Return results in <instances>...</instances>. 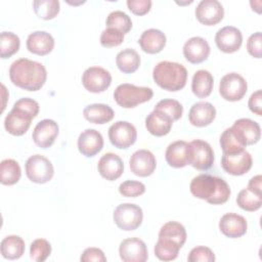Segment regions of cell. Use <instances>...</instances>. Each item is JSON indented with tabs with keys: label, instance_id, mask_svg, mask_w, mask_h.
Here are the masks:
<instances>
[{
	"label": "cell",
	"instance_id": "obj_21",
	"mask_svg": "<svg viewBox=\"0 0 262 262\" xmlns=\"http://www.w3.org/2000/svg\"><path fill=\"white\" fill-rule=\"evenodd\" d=\"M210 54L209 43L202 37L189 38L183 46V55L191 63H201L208 58Z\"/></svg>",
	"mask_w": 262,
	"mask_h": 262
},
{
	"label": "cell",
	"instance_id": "obj_28",
	"mask_svg": "<svg viewBox=\"0 0 262 262\" xmlns=\"http://www.w3.org/2000/svg\"><path fill=\"white\" fill-rule=\"evenodd\" d=\"M214 79L212 74L207 70H199L193 74L191 81V90L199 98L209 96L213 90Z\"/></svg>",
	"mask_w": 262,
	"mask_h": 262
},
{
	"label": "cell",
	"instance_id": "obj_43",
	"mask_svg": "<svg viewBox=\"0 0 262 262\" xmlns=\"http://www.w3.org/2000/svg\"><path fill=\"white\" fill-rule=\"evenodd\" d=\"M123 41L124 34L115 28H106L100 35V44L103 47H115L120 45Z\"/></svg>",
	"mask_w": 262,
	"mask_h": 262
},
{
	"label": "cell",
	"instance_id": "obj_20",
	"mask_svg": "<svg viewBox=\"0 0 262 262\" xmlns=\"http://www.w3.org/2000/svg\"><path fill=\"white\" fill-rule=\"evenodd\" d=\"M247 228L246 218L235 213H226L219 221V229L227 237H241L246 234Z\"/></svg>",
	"mask_w": 262,
	"mask_h": 262
},
{
	"label": "cell",
	"instance_id": "obj_6",
	"mask_svg": "<svg viewBox=\"0 0 262 262\" xmlns=\"http://www.w3.org/2000/svg\"><path fill=\"white\" fill-rule=\"evenodd\" d=\"M28 178L35 183H46L53 177L54 169L51 162L41 155L31 156L25 165Z\"/></svg>",
	"mask_w": 262,
	"mask_h": 262
},
{
	"label": "cell",
	"instance_id": "obj_4",
	"mask_svg": "<svg viewBox=\"0 0 262 262\" xmlns=\"http://www.w3.org/2000/svg\"><path fill=\"white\" fill-rule=\"evenodd\" d=\"M154 91L149 87L135 86L129 83L120 84L114 91L116 102L124 108H132L151 99Z\"/></svg>",
	"mask_w": 262,
	"mask_h": 262
},
{
	"label": "cell",
	"instance_id": "obj_3",
	"mask_svg": "<svg viewBox=\"0 0 262 262\" xmlns=\"http://www.w3.org/2000/svg\"><path fill=\"white\" fill-rule=\"evenodd\" d=\"M152 78L161 88L168 91H178L186 84L187 71L181 63L163 60L154 68Z\"/></svg>",
	"mask_w": 262,
	"mask_h": 262
},
{
	"label": "cell",
	"instance_id": "obj_5",
	"mask_svg": "<svg viewBox=\"0 0 262 262\" xmlns=\"http://www.w3.org/2000/svg\"><path fill=\"white\" fill-rule=\"evenodd\" d=\"M113 218L120 229L130 231L140 226L143 219V213L139 206L131 203H124L115 209Z\"/></svg>",
	"mask_w": 262,
	"mask_h": 262
},
{
	"label": "cell",
	"instance_id": "obj_11",
	"mask_svg": "<svg viewBox=\"0 0 262 262\" xmlns=\"http://www.w3.org/2000/svg\"><path fill=\"white\" fill-rule=\"evenodd\" d=\"M230 128L243 146L257 143L261 137L259 124L248 118L236 120Z\"/></svg>",
	"mask_w": 262,
	"mask_h": 262
},
{
	"label": "cell",
	"instance_id": "obj_17",
	"mask_svg": "<svg viewBox=\"0 0 262 262\" xmlns=\"http://www.w3.org/2000/svg\"><path fill=\"white\" fill-rule=\"evenodd\" d=\"M131 172L140 177H147L154 173L157 161L154 154L148 149L136 150L129 160Z\"/></svg>",
	"mask_w": 262,
	"mask_h": 262
},
{
	"label": "cell",
	"instance_id": "obj_48",
	"mask_svg": "<svg viewBox=\"0 0 262 262\" xmlns=\"http://www.w3.org/2000/svg\"><path fill=\"white\" fill-rule=\"evenodd\" d=\"M15 106H18V107H21L24 110H26L27 112H29L34 118L38 115L39 113V103L32 99V98H29V97H24V98H20L18 99L17 101L14 102Z\"/></svg>",
	"mask_w": 262,
	"mask_h": 262
},
{
	"label": "cell",
	"instance_id": "obj_7",
	"mask_svg": "<svg viewBox=\"0 0 262 262\" xmlns=\"http://www.w3.org/2000/svg\"><path fill=\"white\" fill-rule=\"evenodd\" d=\"M248 90V84L243 76L232 72L224 75L219 84L220 95L228 101L241 100Z\"/></svg>",
	"mask_w": 262,
	"mask_h": 262
},
{
	"label": "cell",
	"instance_id": "obj_29",
	"mask_svg": "<svg viewBox=\"0 0 262 262\" xmlns=\"http://www.w3.org/2000/svg\"><path fill=\"white\" fill-rule=\"evenodd\" d=\"M84 118L94 124H105L113 120L114 111L113 108L103 103H92L85 106L83 111Z\"/></svg>",
	"mask_w": 262,
	"mask_h": 262
},
{
	"label": "cell",
	"instance_id": "obj_42",
	"mask_svg": "<svg viewBox=\"0 0 262 262\" xmlns=\"http://www.w3.org/2000/svg\"><path fill=\"white\" fill-rule=\"evenodd\" d=\"M119 192L127 198L139 196L145 192V185L140 181L126 180L120 184Z\"/></svg>",
	"mask_w": 262,
	"mask_h": 262
},
{
	"label": "cell",
	"instance_id": "obj_16",
	"mask_svg": "<svg viewBox=\"0 0 262 262\" xmlns=\"http://www.w3.org/2000/svg\"><path fill=\"white\" fill-rule=\"evenodd\" d=\"M224 8L217 0H202L195 8L196 19L206 26H213L221 21Z\"/></svg>",
	"mask_w": 262,
	"mask_h": 262
},
{
	"label": "cell",
	"instance_id": "obj_47",
	"mask_svg": "<svg viewBox=\"0 0 262 262\" xmlns=\"http://www.w3.org/2000/svg\"><path fill=\"white\" fill-rule=\"evenodd\" d=\"M127 6L134 14L143 15L149 11L151 7V1L150 0H128Z\"/></svg>",
	"mask_w": 262,
	"mask_h": 262
},
{
	"label": "cell",
	"instance_id": "obj_8",
	"mask_svg": "<svg viewBox=\"0 0 262 262\" xmlns=\"http://www.w3.org/2000/svg\"><path fill=\"white\" fill-rule=\"evenodd\" d=\"M112 83L110 72L101 67H90L82 75V84L86 90L92 93L105 91Z\"/></svg>",
	"mask_w": 262,
	"mask_h": 262
},
{
	"label": "cell",
	"instance_id": "obj_30",
	"mask_svg": "<svg viewBox=\"0 0 262 262\" xmlns=\"http://www.w3.org/2000/svg\"><path fill=\"white\" fill-rule=\"evenodd\" d=\"M25 242L18 235H7L1 241L0 250L5 259L15 260L23 256L25 253Z\"/></svg>",
	"mask_w": 262,
	"mask_h": 262
},
{
	"label": "cell",
	"instance_id": "obj_2",
	"mask_svg": "<svg viewBox=\"0 0 262 262\" xmlns=\"http://www.w3.org/2000/svg\"><path fill=\"white\" fill-rule=\"evenodd\" d=\"M189 189L193 196L213 205L224 204L231 193L230 187L225 180L209 174L195 176L189 184Z\"/></svg>",
	"mask_w": 262,
	"mask_h": 262
},
{
	"label": "cell",
	"instance_id": "obj_37",
	"mask_svg": "<svg viewBox=\"0 0 262 262\" xmlns=\"http://www.w3.org/2000/svg\"><path fill=\"white\" fill-rule=\"evenodd\" d=\"M33 8L36 15L43 19H52L59 12L58 0H35Z\"/></svg>",
	"mask_w": 262,
	"mask_h": 262
},
{
	"label": "cell",
	"instance_id": "obj_24",
	"mask_svg": "<svg viewBox=\"0 0 262 262\" xmlns=\"http://www.w3.org/2000/svg\"><path fill=\"white\" fill-rule=\"evenodd\" d=\"M216 117L215 106L208 101H198L193 103L188 112V120L191 125L205 127L210 125Z\"/></svg>",
	"mask_w": 262,
	"mask_h": 262
},
{
	"label": "cell",
	"instance_id": "obj_46",
	"mask_svg": "<svg viewBox=\"0 0 262 262\" xmlns=\"http://www.w3.org/2000/svg\"><path fill=\"white\" fill-rule=\"evenodd\" d=\"M80 260L82 262H105L106 261V257L104 256V253L102 252V250L98 249V248H87L83 251Z\"/></svg>",
	"mask_w": 262,
	"mask_h": 262
},
{
	"label": "cell",
	"instance_id": "obj_39",
	"mask_svg": "<svg viewBox=\"0 0 262 262\" xmlns=\"http://www.w3.org/2000/svg\"><path fill=\"white\" fill-rule=\"evenodd\" d=\"M155 110L161 111V112L165 113L173 121L179 120L181 118V116H182V113H183L182 104L178 100L172 99V98H166V99L160 100L156 104Z\"/></svg>",
	"mask_w": 262,
	"mask_h": 262
},
{
	"label": "cell",
	"instance_id": "obj_9",
	"mask_svg": "<svg viewBox=\"0 0 262 262\" xmlns=\"http://www.w3.org/2000/svg\"><path fill=\"white\" fill-rule=\"evenodd\" d=\"M108 138L112 144L118 148H128L137 138L134 125L127 121H118L108 128Z\"/></svg>",
	"mask_w": 262,
	"mask_h": 262
},
{
	"label": "cell",
	"instance_id": "obj_1",
	"mask_svg": "<svg viewBox=\"0 0 262 262\" xmlns=\"http://www.w3.org/2000/svg\"><path fill=\"white\" fill-rule=\"evenodd\" d=\"M9 78L15 86L21 89L37 91L46 82L47 72L45 67L38 61L19 58L11 63Z\"/></svg>",
	"mask_w": 262,
	"mask_h": 262
},
{
	"label": "cell",
	"instance_id": "obj_23",
	"mask_svg": "<svg viewBox=\"0 0 262 262\" xmlns=\"http://www.w3.org/2000/svg\"><path fill=\"white\" fill-rule=\"evenodd\" d=\"M97 169L103 178L113 181L123 174L124 164L118 155L114 152H106L99 159Z\"/></svg>",
	"mask_w": 262,
	"mask_h": 262
},
{
	"label": "cell",
	"instance_id": "obj_41",
	"mask_svg": "<svg viewBox=\"0 0 262 262\" xmlns=\"http://www.w3.org/2000/svg\"><path fill=\"white\" fill-rule=\"evenodd\" d=\"M220 145L223 150V154H236L244 150V147L241 142L237 140L233 134L231 128H227L223 131L220 136Z\"/></svg>",
	"mask_w": 262,
	"mask_h": 262
},
{
	"label": "cell",
	"instance_id": "obj_25",
	"mask_svg": "<svg viewBox=\"0 0 262 262\" xmlns=\"http://www.w3.org/2000/svg\"><path fill=\"white\" fill-rule=\"evenodd\" d=\"M26 44L30 52L37 55H46L54 48V39L45 31H36L28 36Z\"/></svg>",
	"mask_w": 262,
	"mask_h": 262
},
{
	"label": "cell",
	"instance_id": "obj_45",
	"mask_svg": "<svg viewBox=\"0 0 262 262\" xmlns=\"http://www.w3.org/2000/svg\"><path fill=\"white\" fill-rule=\"evenodd\" d=\"M247 50L252 56H254L256 58H261V56H262L261 32H256L249 37L248 42H247Z\"/></svg>",
	"mask_w": 262,
	"mask_h": 262
},
{
	"label": "cell",
	"instance_id": "obj_19",
	"mask_svg": "<svg viewBox=\"0 0 262 262\" xmlns=\"http://www.w3.org/2000/svg\"><path fill=\"white\" fill-rule=\"evenodd\" d=\"M165 158L167 163L174 168H182L190 164V145L184 140H177L170 143L166 149Z\"/></svg>",
	"mask_w": 262,
	"mask_h": 262
},
{
	"label": "cell",
	"instance_id": "obj_32",
	"mask_svg": "<svg viewBox=\"0 0 262 262\" xmlns=\"http://www.w3.org/2000/svg\"><path fill=\"white\" fill-rule=\"evenodd\" d=\"M181 247L172 239L159 237L155 246V255L162 261H172L177 258Z\"/></svg>",
	"mask_w": 262,
	"mask_h": 262
},
{
	"label": "cell",
	"instance_id": "obj_33",
	"mask_svg": "<svg viewBox=\"0 0 262 262\" xmlns=\"http://www.w3.org/2000/svg\"><path fill=\"white\" fill-rule=\"evenodd\" d=\"M159 237L172 239L182 248V246L186 242L187 234L184 226L181 223L176 221H169L161 227Z\"/></svg>",
	"mask_w": 262,
	"mask_h": 262
},
{
	"label": "cell",
	"instance_id": "obj_27",
	"mask_svg": "<svg viewBox=\"0 0 262 262\" xmlns=\"http://www.w3.org/2000/svg\"><path fill=\"white\" fill-rule=\"evenodd\" d=\"M138 43L144 52L149 54L159 53L166 45V36L158 29H148L141 34Z\"/></svg>",
	"mask_w": 262,
	"mask_h": 262
},
{
	"label": "cell",
	"instance_id": "obj_22",
	"mask_svg": "<svg viewBox=\"0 0 262 262\" xmlns=\"http://www.w3.org/2000/svg\"><path fill=\"white\" fill-rule=\"evenodd\" d=\"M103 147V137L95 129H86L78 137L79 151L85 157H93Z\"/></svg>",
	"mask_w": 262,
	"mask_h": 262
},
{
	"label": "cell",
	"instance_id": "obj_50",
	"mask_svg": "<svg viewBox=\"0 0 262 262\" xmlns=\"http://www.w3.org/2000/svg\"><path fill=\"white\" fill-rule=\"evenodd\" d=\"M261 186H262V176L261 175H256V176L252 177L248 184V188L259 195H262Z\"/></svg>",
	"mask_w": 262,
	"mask_h": 262
},
{
	"label": "cell",
	"instance_id": "obj_36",
	"mask_svg": "<svg viewBox=\"0 0 262 262\" xmlns=\"http://www.w3.org/2000/svg\"><path fill=\"white\" fill-rule=\"evenodd\" d=\"M20 41L17 35L12 32H2L0 35V56L7 58L16 53L19 49Z\"/></svg>",
	"mask_w": 262,
	"mask_h": 262
},
{
	"label": "cell",
	"instance_id": "obj_15",
	"mask_svg": "<svg viewBox=\"0 0 262 262\" xmlns=\"http://www.w3.org/2000/svg\"><path fill=\"white\" fill-rule=\"evenodd\" d=\"M215 43L217 47L225 53L235 52L241 48L243 43L242 32L233 26L223 27L217 31Z\"/></svg>",
	"mask_w": 262,
	"mask_h": 262
},
{
	"label": "cell",
	"instance_id": "obj_38",
	"mask_svg": "<svg viewBox=\"0 0 262 262\" xmlns=\"http://www.w3.org/2000/svg\"><path fill=\"white\" fill-rule=\"evenodd\" d=\"M106 28H115L124 35L132 29V20L127 13L121 10L112 11L105 20Z\"/></svg>",
	"mask_w": 262,
	"mask_h": 262
},
{
	"label": "cell",
	"instance_id": "obj_18",
	"mask_svg": "<svg viewBox=\"0 0 262 262\" xmlns=\"http://www.w3.org/2000/svg\"><path fill=\"white\" fill-rule=\"evenodd\" d=\"M58 125L51 119H44L40 121L34 128L32 137L36 145L41 148L51 146L58 135Z\"/></svg>",
	"mask_w": 262,
	"mask_h": 262
},
{
	"label": "cell",
	"instance_id": "obj_12",
	"mask_svg": "<svg viewBox=\"0 0 262 262\" xmlns=\"http://www.w3.org/2000/svg\"><path fill=\"white\" fill-rule=\"evenodd\" d=\"M33 119L34 117L29 112L13 105L5 117L4 127L8 133L14 136H20L28 131Z\"/></svg>",
	"mask_w": 262,
	"mask_h": 262
},
{
	"label": "cell",
	"instance_id": "obj_40",
	"mask_svg": "<svg viewBox=\"0 0 262 262\" xmlns=\"http://www.w3.org/2000/svg\"><path fill=\"white\" fill-rule=\"evenodd\" d=\"M51 254V245L45 238L35 239L30 247V257L36 262L45 261Z\"/></svg>",
	"mask_w": 262,
	"mask_h": 262
},
{
	"label": "cell",
	"instance_id": "obj_10",
	"mask_svg": "<svg viewBox=\"0 0 262 262\" xmlns=\"http://www.w3.org/2000/svg\"><path fill=\"white\" fill-rule=\"evenodd\" d=\"M190 164L198 170H208L214 164V151L212 146L205 140L194 139L189 142Z\"/></svg>",
	"mask_w": 262,
	"mask_h": 262
},
{
	"label": "cell",
	"instance_id": "obj_35",
	"mask_svg": "<svg viewBox=\"0 0 262 262\" xmlns=\"http://www.w3.org/2000/svg\"><path fill=\"white\" fill-rule=\"evenodd\" d=\"M236 204L245 211L254 212L261 208L262 195L256 194L247 187L238 192L236 198Z\"/></svg>",
	"mask_w": 262,
	"mask_h": 262
},
{
	"label": "cell",
	"instance_id": "obj_31",
	"mask_svg": "<svg viewBox=\"0 0 262 262\" xmlns=\"http://www.w3.org/2000/svg\"><path fill=\"white\" fill-rule=\"evenodd\" d=\"M116 63L121 72L125 74H131L139 68L140 56L136 50L132 48H126L117 54Z\"/></svg>",
	"mask_w": 262,
	"mask_h": 262
},
{
	"label": "cell",
	"instance_id": "obj_14",
	"mask_svg": "<svg viewBox=\"0 0 262 262\" xmlns=\"http://www.w3.org/2000/svg\"><path fill=\"white\" fill-rule=\"evenodd\" d=\"M119 254L124 262H144L148 258L145 243L138 237H130L121 242Z\"/></svg>",
	"mask_w": 262,
	"mask_h": 262
},
{
	"label": "cell",
	"instance_id": "obj_44",
	"mask_svg": "<svg viewBox=\"0 0 262 262\" xmlns=\"http://www.w3.org/2000/svg\"><path fill=\"white\" fill-rule=\"evenodd\" d=\"M187 260L188 262H214L215 255L210 248L199 246L189 252Z\"/></svg>",
	"mask_w": 262,
	"mask_h": 262
},
{
	"label": "cell",
	"instance_id": "obj_13",
	"mask_svg": "<svg viewBox=\"0 0 262 262\" xmlns=\"http://www.w3.org/2000/svg\"><path fill=\"white\" fill-rule=\"evenodd\" d=\"M252 156L247 150L236 154H223L221 158V166L223 170L231 175L239 176L247 173L252 168Z\"/></svg>",
	"mask_w": 262,
	"mask_h": 262
},
{
	"label": "cell",
	"instance_id": "obj_49",
	"mask_svg": "<svg viewBox=\"0 0 262 262\" xmlns=\"http://www.w3.org/2000/svg\"><path fill=\"white\" fill-rule=\"evenodd\" d=\"M248 106L250 111L258 116L262 115V91L257 90L249 98Z\"/></svg>",
	"mask_w": 262,
	"mask_h": 262
},
{
	"label": "cell",
	"instance_id": "obj_34",
	"mask_svg": "<svg viewBox=\"0 0 262 262\" xmlns=\"http://www.w3.org/2000/svg\"><path fill=\"white\" fill-rule=\"evenodd\" d=\"M1 183L4 185H13L18 182L21 170L19 164L12 159H5L1 162Z\"/></svg>",
	"mask_w": 262,
	"mask_h": 262
},
{
	"label": "cell",
	"instance_id": "obj_26",
	"mask_svg": "<svg viewBox=\"0 0 262 262\" xmlns=\"http://www.w3.org/2000/svg\"><path fill=\"white\" fill-rule=\"evenodd\" d=\"M173 120L161 111L154 110L145 119L147 131L155 136L167 135L173 125Z\"/></svg>",
	"mask_w": 262,
	"mask_h": 262
}]
</instances>
